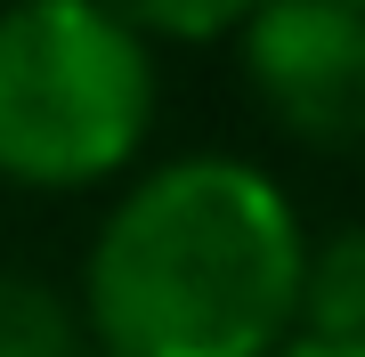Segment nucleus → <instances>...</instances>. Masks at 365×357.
Masks as SVG:
<instances>
[{
    "label": "nucleus",
    "instance_id": "f257e3e1",
    "mask_svg": "<svg viewBox=\"0 0 365 357\" xmlns=\"http://www.w3.org/2000/svg\"><path fill=\"white\" fill-rule=\"evenodd\" d=\"M300 219L268 171L187 155L90 244V325L106 357H268L300 317Z\"/></svg>",
    "mask_w": 365,
    "mask_h": 357
},
{
    "label": "nucleus",
    "instance_id": "f03ea898",
    "mask_svg": "<svg viewBox=\"0 0 365 357\" xmlns=\"http://www.w3.org/2000/svg\"><path fill=\"white\" fill-rule=\"evenodd\" d=\"M155 57L98 0H16L0 16V179L90 187L138 155Z\"/></svg>",
    "mask_w": 365,
    "mask_h": 357
},
{
    "label": "nucleus",
    "instance_id": "7ed1b4c3",
    "mask_svg": "<svg viewBox=\"0 0 365 357\" xmlns=\"http://www.w3.org/2000/svg\"><path fill=\"white\" fill-rule=\"evenodd\" d=\"M244 66L252 90L268 98V114L292 138L357 146L365 130V25L341 0H260L244 16Z\"/></svg>",
    "mask_w": 365,
    "mask_h": 357
},
{
    "label": "nucleus",
    "instance_id": "20e7f679",
    "mask_svg": "<svg viewBox=\"0 0 365 357\" xmlns=\"http://www.w3.org/2000/svg\"><path fill=\"white\" fill-rule=\"evenodd\" d=\"M300 325H309V341L357 349V333H365V244H357V227H341L325 252L300 260Z\"/></svg>",
    "mask_w": 365,
    "mask_h": 357
},
{
    "label": "nucleus",
    "instance_id": "39448f33",
    "mask_svg": "<svg viewBox=\"0 0 365 357\" xmlns=\"http://www.w3.org/2000/svg\"><path fill=\"white\" fill-rule=\"evenodd\" d=\"M73 317L57 292H41L25 276H0V357H73Z\"/></svg>",
    "mask_w": 365,
    "mask_h": 357
},
{
    "label": "nucleus",
    "instance_id": "423d86ee",
    "mask_svg": "<svg viewBox=\"0 0 365 357\" xmlns=\"http://www.w3.org/2000/svg\"><path fill=\"white\" fill-rule=\"evenodd\" d=\"M106 16H122L130 33H170V41H211L235 33L260 0H98Z\"/></svg>",
    "mask_w": 365,
    "mask_h": 357
},
{
    "label": "nucleus",
    "instance_id": "0eeeda50",
    "mask_svg": "<svg viewBox=\"0 0 365 357\" xmlns=\"http://www.w3.org/2000/svg\"><path fill=\"white\" fill-rule=\"evenodd\" d=\"M268 357H365V349H333V341H309V333H300V341H276Z\"/></svg>",
    "mask_w": 365,
    "mask_h": 357
},
{
    "label": "nucleus",
    "instance_id": "6e6552de",
    "mask_svg": "<svg viewBox=\"0 0 365 357\" xmlns=\"http://www.w3.org/2000/svg\"><path fill=\"white\" fill-rule=\"evenodd\" d=\"M341 9H357V0H341Z\"/></svg>",
    "mask_w": 365,
    "mask_h": 357
}]
</instances>
